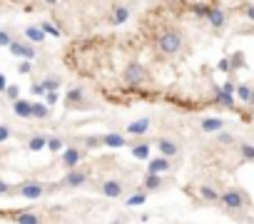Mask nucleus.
<instances>
[{
    "label": "nucleus",
    "mask_w": 254,
    "mask_h": 224,
    "mask_svg": "<svg viewBox=\"0 0 254 224\" xmlns=\"http://www.w3.org/2000/svg\"><path fill=\"white\" fill-rule=\"evenodd\" d=\"M244 13H247V18L254 22V5H249V8H244Z\"/></svg>",
    "instance_id": "nucleus-41"
},
{
    "label": "nucleus",
    "mask_w": 254,
    "mask_h": 224,
    "mask_svg": "<svg viewBox=\"0 0 254 224\" xmlns=\"http://www.w3.org/2000/svg\"><path fill=\"white\" fill-rule=\"evenodd\" d=\"M25 37L30 42H35V45H42V42H45V30H42L40 25H28L25 28Z\"/></svg>",
    "instance_id": "nucleus-13"
},
{
    "label": "nucleus",
    "mask_w": 254,
    "mask_h": 224,
    "mask_svg": "<svg viewBox=\"0 0 254 224\" xmlns=\"http://www.w3.org/2000/svg\"><path fill=\"white\" fill-rule=\"evenodd\" d=\"M222 90H224V93H235V82H227Z\"/></svg>",
    "instance_id": "nucleus-42"
},
{
    "label": "nucleus",
    "mask_w": 254,
    "mask_h": 224,
    "mask_svg": "<svg viewBox=\"0 0 254 224\" xmlns=\"http://www.w3.org/2000/svg\"><path fill=\"white\" fill-rule=\"evenodd\" d=\"M239 152H242L244 160H254V147H252V145H242V147H239Z\"/></svg>",
    "instance_id": "nucleus-32"
},
{
    "label": "nucleus",
    "mask_w": 254,
    "mask_h": 224,
    "mask_svg": "<svg viewBox=\"0 0 254 224\" xmlns=\"http://www.w3.org/2000/svg\"><path fill=\"white\" fill-rule=\"evenodd\" d=\"M160 185H162V179H160L157 172H150V174L145 177V187H147V189H157Z\"/></svg>",
    "instance_id": "nucleus-24"
},
{
    "label": "nucleus",
    "mask_w": 254,
    "mask_h": 224,
    "mask_svg": "<svg viewBox=\"0 0 254 224\" xmlns=\"http://www.w3.org/2000/svg\"><path fill=\"white\" fill-rule=\"evenodd\" d=\"M13 42V33L10 30H0V48H8Z\"/></svg>",
    "instance_id": "nucleus-29"
},
{
    "label": "nucleus",
    "mask_w": 254,
    "mask_h": 224,
    "mask_svg": "<svg viewBox=\"0 0 254 224\" xmlns=\"http://www.w3.org/2000/svg\"><path fill=\"white\" fill-rule=\"evenodd\" d=\"M219 202H222V207L224 209H229V212H237V209H244V207H249V197L242 192V189H224L222 194H219Z\"/></svg>",
    "instance_id": "nucleus-2"
},
{
    "label": "nucleus",
    "mask_w": 254,
    "mask_h": 224,
    "mask_svg": "<svg viewBox=\"0 0 254 224\" xmlns=\"http://www.w3.org/2000/svg\"><path fill=\"white\" fill-rule=\"evenodd\" d=\"M10 48V53L15 55V57H23V60H35V55H37V50H35V42H23V40H15L13 37V42L8 45Z\"/></svg>",
    "instance_id": "nucleus-4"
},
{
    "label": "nucleus",
    "mask_w": 254,
    "mask_h": 224,
    "mask_svg": "<svg viewBox=\"0 0 254 224\" xmlns=\"http://www.w3.org/2000/svg\"><path fill=\"white\" fill-rule=\"evenodd\" d=\"M30 70H33V65H30V60H23V62H20V65H18V73H20V75H30Z\"/></svg>",
    "instance_id": "nucleus-34"
},
{
    "label": "nucleus",
    "mask_w": 254,
    "mask_h": 224,
    "mask_svg": "<svg viewBox=\"0 0 254 224\" xmlns=\"http://www.w3.org/2000/svg\"><path fill=\"white\" fill-rule=\"evenodd\" d=\"M102 145H108V147H125V145H127V140L122 137V134L110 132V134H105V137H102Z\"/></svg>",
    "instance_id": "nucleus-18"
},
{
    "label": "nucleus",
    "mask_w": 254,
    "mask_h": 224,
    "mask_svg": "<svg viewBox=\"0 0 254 224\" xmlns=\"http://www.w3.org/2000/svg\"><path fill=\"white\" fill-rule=\"evenodd\" d=\"M62 85V77L60 75H48L45 80H42V87H45V90H57Z\"/></svg>",
    "instance_id": "nucleus-25"
},
{
    "label": "nucleus",
    "mask_w": 254,
    "mask_h": 224,
    "mask_svg": "<svg viewBox=\"0 0 254 224\" xmlns=\"http://www.w3.org/2000/svg\"><path fill=\"white\" fill-rule=\"evenodd\" d=\"M40 28H42V30H45V35H53V37H60V28L55 25V22H48V20H45V22H40Z\"/></svg>",
    "instance_id": "nucleus-26"
},
{
    "label": "nucleus",
    "mask_w": 254,
    "mask_h": 224,
    "mask_svg": "<svg viewBox=\"0 0 254 224\" xmlns=\"http://www.w3.org/2000/svg\"><path fill=\"white\" fill-rule=\"evenodd\" d=\"M13 112L18 117H23V120H30L33 117V102L18 97V100H13Z\"/></svg>",
    "instance_id": "nucleus-7"
},
{
    "label": "nucleus",
    "mask_w": 254,
    "mask_h": 224,
    "mask_svg": "<svg viewBox=\"0 0 254 224\" xmlns=\"http://www.w3.org/2000/svg\"><path fill=\"white\" fill-rule=\"evenodd\" d=\"M5 97H8L10 102L18 100V97H20V87H18V85H8V87H5Z\"/></svg>",
    "instance_id": "nucleus-27"
},
{
    "label": "nucleus",
    "mask_w": 254,
    "mask_h": 224,
    "mask_svg": "<svg viewBox=\"0 0 254 224\" xmlns=\"http://www.w3.org/2000/svg\"><path fill=\"white\" fill-rule=\"evenodd\" d=\"M80 160H82V149H77V147H68L65 154H62V167L73 169V167H77Z\"/></svg>",
    "instance_id": "nucleus-9"
},
{
    "label": "nucleus",
    "mask_w": 254,
    "mask_h": 224,
    "mask_svg": "<svg viewBox=\"0 0 254 224\" xmlns=\"http://www.w3.org/2000/svg\"><path fill=\"white\" fill-rule=\"evenodd\" d=\"M249 105L254 107V90H252V97H249Z\"/></svg>",
    "instance_id": "nucleus-44"
},
{
    "label": "nucleus",
    "mask_w": 254,
    "mask_h": 224,
    "mask_svg": "<svg viewBox=\"0 0 254 224\" xmlns=\"http://www.w3.org/2000/svg\"><path fill=\"white\" fill-rule=\"evenodd\" d=\"M10 134H13V132H10V127H8V125H0V145L8 142V140H10Z\"/></svg>",
    "instance_id": "nucleus-33"
},
{
    "label": "nucleus",
    "mask_w": 254,
    "mask_h": 224,
    "mask_svg": "<svg viewBox=\"0 0 254 224\" xmlns=\"http://www.w3.org/2000/svg\"><path fill=\"white\" fill-rule=\"evenodd\" d=\"M207 20H209V25L212 28H217V30H222L224 28V22H227V15H224V10L222 8H209L207 10Z\"/></svg>",
    "instance_id": "nucleus-8"
},
{
    "label": "nucleus",
    "mask_w": 254,
    "mask_h": 224,
    "mask_svg": "<svg viewBox=\"0 0 254 224\" xmlns=\"http://www.w3.org/2000/svg\"><path fill=\"white\" fill-rule=\"evenodd\" d=\"M42 3H45V5H55V3H57V0H42Z\"/></svg>",
    "instance_id": "nucleus-43"
},
{
    "label": "nucleus",
    "mask_w": 254,
    "mask_h": 224,
    "mask_svg": "<svg viewBox=\"0 0 254 224\" xmlns=\"http://www.w3.org/2000/svg\"><path fill=\"white\" fill-rule=\"evenodd\" d=\"M217 140H219L222 145H232V142H235V137H232V134H227V132H222V134H219Z\"/></svg>",
    "instance_id": "nucleus-36"
},
{
    "label": "nucleus",
    "mask_w": 254,
    "mask_h": 224,
    "mask_svg": "<svg viewBox=\"0 0 254 224\" xmlns=\"http://www.w3.org/2000/svg\"><path fill=\"white\" fill-rule=\"evenodd\" d=\"M147 199V194H132L130 199H127V207H135V205H142V202Z\"/></svg>",
    "instance_id": "nucleus-31"
},
{
    "label": "nucleus",
    "mask_w": 254,
    "mask_h": 224,
    "mask_svg": "<svg viewBox=\"0 0 254 224\" xmlns=\"http://www.w3.org/2000/svg\"><path fill=\"white\" fill-rule=\"evenodd\" d=\"M132 154L137 157V160H147V157H150V145H147V142L135 145V147H132Z\"/></svg>",
    "instance_id": "nucleus-22"
},
{
    "label": "nucleus",
    "mask_w": 254,
    "mask_h": 224,
    "mask_svg": "<svg viewBox=\"0 0 254 224\" xmlns=\"http://www.w3.org/2000/svg\"><path fill=\"white\" fill-rule=\"evenodd\" d=\"M182 48H184V35H182L180 30H167V33H162V35L157 37V50H160L162 55H167V57L180 55Z\"/></svg>",
    "instance_id": "nucleus-1"
},
{
    "label": "nucleus",
    "mask_w": 254,
    "mask_h": 224,
    "mask_svg": "<svg viewBox=\"0 0 254 224\" xmlns=\"http://www.w3.org/2000/svg\"><path fill=\"white\" fill-rule=\"evenodd\" d=\"M45 147H48L50 152H60V149H62V140H60V137H50Z\"/></svg>",
    "instance_id": "nucleus-30"
},
{
    "label": "nucleus",
    "mask_w": 254,
    "mask_h": 224,
    "mask_svg": "<svg viewBox=\"0 0 254 224\" xmlns=\"http://www.w3.org/2000/svg\"><path fill=\"white\" fill-rule=\"evenodd\" d=\"M85 142H88L90 147H97V145H102V137H88Z\"/></svg>",
    "instance_id": "nucleus-37"
},
{
    "label": "nucleus",
    "mask_w": 254,
    "mask_h": 224,
    "mask_svg": "<svg viewBox=\"0 0 254 224\" xmlns=\"http://www.w3.org/2000/svg\"><path fill=\"white\" fill-rule=\"evenodd\" d=\"M237 95H239L244 102H249V97H252V87H249V85H237Z\"/></svg>",
    "instance_id": "nucleus-28"
},
{
    "label": "nucleus",
    "mask_w": 254,
    "mask_h": 224,
    "mask_svg": "<svg viewBox=\"0 0 254 224\" xmlns=\"http://www.w3.org/2000/svg\"><path fill=\"white\" fill-rule=\"evenodd\" d=\"M102 194L105 197H110V199H117V197H122V182H117V179H108L102 187Z\"/></svg>",
    "instance_id": "nucleus-11"
},
{
    "label": "nucleus",
    "mask_w": 254,
    "mask_h": 224,
    "mask_svg": "<svg viewBox=\"0 0 254 224\" xmlns=\"http://www.w3.org/2000/svg\"><path fill=\"white\" fill-rule=\"evenodd\" d=\"M15 194L25 197V199H37V197L45 194V185H42V182H35V179H33V182H23V185H18Z\"/></svg>",
    "instance_id": "nucleus-5"
},
{
    "label": "nucleus",
    "mask_w": 254,
    "mask_h": 224,
    "mask_svg": "<svg viewBox=\"0 0 254 224\" xmlns=\"http://www.w3.org/2000/svg\"><path fill=\"white\" fill-rule=\"evenodd\" d=\"M85 182H88V174L85 172H80V169H68V174H65V179H62V185L65 187H82Z\"/></svg>",
    "instance_id": "nucleus-6"
},
{
    "label": "nucleus",
    "mask_w": 254,
    "mask_h": 224,
    "mask_svg": "<svg viewBox=\"0 0 254 224\" xmlns=\"http://www.w3.org/2000/svg\"><path fill=\"white\" fill-rule=\"evenodd\" d=\"M200 197H202L204 202H212V205H215V202H219V192H217L215 187H209V185H202V187H200Z\"/></svg>",
    "instance_id": "nucleus-17"
},
{
    "label": "nucleus",
    "mask_w": 254,
    "mask_h": 224,
    "mask_svg": "<svg viewBox=\"0 0 254 224\" xmlns=\"http://www.w3.org/2000/svg\"><path fill=\"white\" fill-rule=\"evenodd\" d=\"M122 80H125V85H130V87H140L142 82H147V70L140 62H130V65L125 67Z\"/></svg>",
    "instance_id": "nucleus-3"
},
{
    "label": "nucleus",
    "mask_w": 254,
    "mask_h": 224,
    "mask_svg": "<svg viewBox=\"0 0 254 224\" xmlns=\"http://www.w3.org/2000/svg\"><path fill=\"white\" fill-rule=\"evenodd\" d=\"M65 102H68V107H75V105H82V90H80V87H70V93H68V97H65Z\"/></svg>",
    "instance_id": "nucleus-20"
},
{
    "label": "nucleus",
    "mask_w": 254,
    "mask_h": 224,
    "mask_svg": "<svg viewBox=\"0 0 254 224\" xmlns=\"http://www.w3.org/2000/svg\"><path fill=\"white\" fill-rule=\"evenodd\" d=\"M15 222H20V224H37L40 217L37 214H30V212H20V214H15Z\"/></svg>",
    "instance_id": "nucleus-23"
},
{
    "label": "nucleus",
    "mask_w": 254,
    "mask_h": 224,
    "mask_svg": "<svg viewBox=\"0 0 254 224\" xmlns=\"http://www.w3.org/2000/svg\"><path fill=\"white\" fill-rule=\"evenodd\" d=\"M169 167H172V165H169V157H155V160H150V165H147V172H167Z\"/></svg>",
    "instance_id": "nucleus-12"
},
{
    "label": "nucleus",
    "mask_w": 254,
    "mask_h": 224,
    "mask_svg": "<svg viewBox=\"0 0 254 224\" xmlns=\"http://www.w3.org/2000/svg\"><path fill=\"white\" fill-rule=\"evenodd\" d=\"M127 20H130V8H127V5H117L112 10V15H110L112 25H122V22H127Z\"/></svg>",
    "instance_id": "nucleus-14"
},
{
    "label": "nucleus",
    "mask_w": 254,
    "mask_h": 224,
    "mask_svg": "<svg viewBox=\"0 0 254 224\" xmlns=\"http://www.w3.org/2000/svg\"><path fill=\"white\" fill-rule=\"evenodd\" d=\"M33 117L35 120H48L50 117V105L48 102H33Z\"/></svg>",
    "instance_id": "nucleus-16"
},
{
    "label": "nucleus",
    "mask_w": 254,
    "mask_h": 224,
    "mask_svg": "<svg viewBox=\"0 0 254 224\" xmlns=\"http://www.w3.org/2000/svg\"><path fill=\"white\" fill-rule=\"evenodd\" d=\"M222 127H224V122L219 117H207V120H202V130L204 132H219Z\"/></svg>",
    "instance_id": "nucleus-19"
},
{
    "label": "nucleus",
    "mask_w": 254,
    "mask_h": 224,
    "mask_svg": "<svg viewBox=\"0 0 254 224\" xmlns=\"http://www.w3.org/2000/svg\"><path fill=\"white\" fill-rule=\"evenodd\" d=\"M48 145V137H42V134H33V137L28 140V149L30 152H37V149H42Z\"/></svg>",
    "instance_id": "nucleus-21"
},
{
    "label": "nucleus",
    "mask_w": 254,
    "mask_h": 224,
    "mask_svg": "<svg viewBox=\"0 0 254 224\" xmlns=\"http://www.w3.org/2000/svg\"><path fill=\"white\" fill-rule=\"evenodd\" d=\"M150 130V117H142V120H135L127 125V134H132V137H140V134H147Z\"/></svg>",
    "instance_id": "nucleus-10"
},
{
    "label": "nucleus",
    "mask_w": 254,
    "mask_h": 224,
    "mask_svg": "<svg viewBox=\"0 0 254 224\" xmlns=\"http://www.w3.org/2000/svg\"><path fill=\"white\" fill-rule=\"evenodd\" d=\"M10 192V185L8 182H3V179H0V194H8Z\"/></svg>",
    "instance_id": "nucleus-38"
},
{
    "label": "nucleus",
    "mask_w": 254,
    "mask_h": 224,
    "mask_svg": "<svg viewBox=\"0 0 254 224\" xmlns=\"http://www.w3.org/2000/svg\"><path fill=\"white\" fill-rule=\"evenodd\" d=\"M5 87H8V80H5L3 73H0V93H5Z\"/></svg>",
    "instance_id": "nucleus-39"
},
{
    "label": "nucleus",
    "mask_w": 254,
    "mask_h": 224,
    "mask_svg": "<svg viewBox=\"0 0 254 224\" xmlns=\"http://www.w3.org/2000/svg\"><path fill=\"white\" fill-rule=\"evenodd\" d=\"M33 95H45V87H42V82H33Z\"/></svg>",
    "instance_id": "nucleus-35"
},
{
    "label": "nucleus",
    "mask_w": 254,
    "mask_h": 224,
    "mask_svg": "<svg viewBox=\"0 0 254 224\" xmlns=\"http://www.w3.org/2000/svg\"><path fill=\"white\" fill-rule=\"evenodd\" d=\"M15 3H18V0H15Z\"/></svg>",
    "instance_id": "nucleus-45"
},
{
    "label": "nucleus",
    "mask_w": 254,
    "mask_h": 224,
    "mask_svg": "<svg viewBox=\"0 0 254 224\" xmlns=\"http://www.w3.org/2000/svg\"><path fill=\"white\" fill-rule=\"evenodd\" d=\"M217 67L227 73V70H229V60H227V57H224V60H219V65H217Z\"/></svg>",
    "instance_id": "nucleus-40"
},
{
    "label": "nucleus",
    "mask_w": 254,
    "mask_h": 224,
    "mask_svg": "<svg viewBox=\"0 0 254 224\" xmlns=\"http://www.w3.org/2000/svg\"><path fill=\"white\" fill-rule=\"evenodd\" d=\"M157 147H160V152H162L164 157L180 154V147H177V142H172V140H157Z\"/></svg>",
    "instance_id": "nucleus-15"
}]
</instances>
